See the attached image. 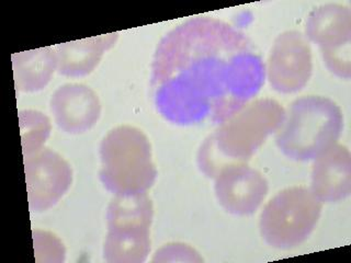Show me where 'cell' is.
<instances>
[{"label": "cell", "instance_id": "obj_1", "mask_svg": "<svg viewBox=\"0 0 351 263\" xmlns=\"http://www.w3.org/2000/svg\"><path fill=\"white\" fill-rule=\"evenodd\" d=\"M266 66L245 33L208 16L164 36L152 64L154 102L177 125L225 123L257 96Z\"/></svg>", "mask_w": 351, "mask_h": 263}, {"label": "cell", "instance_id": "obj_2", "mask_svg": "<svg viewBox=\"0 0 351 263\" xmlns=\"http://www.w3.org/2000/svg\"><path fill=\"white\" fill-rule=\"evenodd\" d=\"M285 118V110L274 99L250 102L204 140L197 155L201 171L215 178L225 166L250 160Z\"/></svg>", "mask_w": 351, "mask_h": 263}, {"label": "cell", "instance_id": "obj_3", "mask_svg": "<svg viewBox=\"0 0 351 263\" xmlns=\"http://www.w3.org/2000/svg\"><path fill=\"white\" fill-rule=\"evenodd\" d=\"M343 129V111L332 99L302 97L291 104L276 142L289 158L308 162L337 144Z\"/></svg>", "mask_w": 351, "mask_h": 263}, {"label": "cell", "instance_id": "obj_4", "mask_svg": "<svg viewBox=\"0 0 351 263\" xmlns=\"http://www.w3.org/2000/svg\"><path fill=\"white\" fill-rule=\"evenodd\" d=\"M100 158L99 177L114 195H142L155 184L157 169L152 159L151 142L134 126L111 129L102 140Z\"/></svg>", "mask_w": 351, "mask_h": 263}, {"label": "cell", "instance_id": "obj_5", "mask_svg": "<svg viewBox=\"0 0 351 263\" xmlns=\"http://www.w3.org/2000/svg\"><path fill=\"white\" fill-rule=\"evenodd\" d=\"M153 215V203L147 193L115 195L108 208L104 260L110 263L144 262L151 250Z\"/></svg>", "mask_w": 351, "mask_h": 263}, {"label": "cell", "instance_id": "obj_6", "mask_svg": "<svg viewBox=\"0 0 351 263\" xmlns=\"http://www.w3.org/2000/svg\"><path fill=\"white\" fill-rule=\"evenodd\" d=\"M323 203L306 186L279 192L261 212L259 228L269 246L291 249L304 242L321 217Z\"/></svg>", "mask_w": 351, "mask_h": 263}, {"label": "cell", "instance_id": "obj_7", "mask_svg": "<svg viewBox=\"0 0 351 263\" xmlns=\"http://www.w3.org/2000/svg\"><path fill=\"white\" fill-rule=\"evenodd\" d=\"M306 38L321 49L327 68L336 76H351V11L329 3L314 9L307 18Z\"/></svg>", "mask_w": 351, "mask_h": 263}, {"label": "cell", "instance_id": "obj_8", "mask_svg": "<svg viewBox=\"0 0 351 263\" xmlns=\"http://www.w3.org/2000/svg\"><path fill=\"white\" fill-rule=\"evenodd\" d=\"M312 49L301 32L287 31L276 38L267 65V77L274 90L298 92L311 79Z\"/></svg>", "mask_w": 351, "mask_h": 263}, {"label": "cell", "instance_id": "obj_9", "mask_svg": "<svg viewBox=\"0 0 351 263\" xmlns=\"http://www.w3.org/2000/svg\"><path fill=\"white\" fill-rule=\"evenodd\" d=\"M30 210L45 211L58 202L71 184V169L60 155L42 148L25 156Z\"/></svg>", "mask_w": 351, "mask_h": 263}, {"label": "cell", "instance_id": "obj_10", "mask_svg": "<svg viewBox=\"0 0 351 263\" xmlns=\"http://www.w3.org/2000/svg\"><path fill=\"white\" fill-rule=\"evenodd\" d=\"M215 195L225 211L239 216L252 215L268 195L266 178L245 164L225 166L215 175Z\"/></svg>", "mask_w": 351, "mask_h": 263}, {"label": "cell", "instance_id": "obj_11", "mask_svg": "<svg viewBox=\"0 0 351 263\" xmlns=\"http://www.w3.org/2000/svg\"><path fill=\"white\" fill-rule=\"evenodd\" d=\"M311 191L322 203L345 200L351 193V155L335 144L314 159Z\"/></svg>", "mask_w": 351, "mask_h": 263}, {"label": "cell", "instance_id": "obj_12", "mask_svg": "<svg viewBox=\"0 0 351 263\" xmlns=\"http://www.w3.org/2000/svg\"><path fill=\"white\" fill-rule=\"evenodd\" d=\"M51 110L60 129L77 134L91 129L101 113L98 96L84 85H65L55 91Z\"/></svg>", "mask_w": 351, "mask_h": 263}, {"label": "cell", "instance_id": "obj_13", "mask_svg": "<svg viewBox=\"0 0 351 263\" xmlns=\"http://www.w3.org/2000/svg\"><path fill=\"white\" fill-rule=\"evenodd\" d=\"M117 38L118 33H112L55 47L58 73L73 77L89 74L98 65L104 52L114 45Z\"/></svg>", "mask_w": 351, "mask_h": 263}, {"label": "cell", "instance_id": "obj_14", "mask_svg": "<svg viewBox=\"0 0 351 263\" xmlns=\"http://www.w3.org/2000/svg\"><path fill=\"white\" fill-rule=\"evenodd\" d=\"M14 78L16 90H40L49 82L58 68V60L51 49H40L14 55Z\"/></svg>", "mask_w": 351, "mask_h": 263}, {"label": "cell", "instance_id": "obj_15", "mask_svg": "<svg viewBox=\"0 0 351 263\" xmlns=\"http://www.w3.org/2000/svg\"><path fill=\"white\" fill-rule=\"evenodd\" d=\"M19 118L23 153L29 156L42 149L51 132V124L45 115L36 111H21Z\"/></svg>", "mask_w": 351, "mask_h": 263}, {"label": "cell", "instance_id": "obj_16", "mask_svg": "<svg viewBox=\"0 0 351 263\" xmlns=\"http://www.w3.org/2000/svg\"><path fill=\"white\" fill-rule=\"evenodd\" d=\"M154 262H166V261H188V262H201L202 258L193 248L184 244H169L162 247L154 257Z\"/></svg>", "mask_w": 351, "mask_h": 263}]
</instances>
